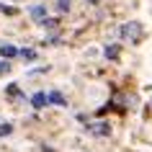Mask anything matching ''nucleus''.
Here are the masks:
<instances>
[{
  "mask_svg": "<svg viewBox=\"0 0 152 152\" xmlns=\"http://www.w3.org/2000/svg\"><path fill=\"white\" fill-rule=\"evenodd\" d=\"M119 34H121V39H126V41H139L144 36V28H142V23H137V21H132V23H124L119 28Z\"/></svg>",
  "mask_w": 152,
  "mask_h": 152,
  "instance_id": "nucleus-1",
  "label": "nucleus"
},
{
  "mask_svg": "<svg viewBox=\"0 0 152 152\" xmlns=\"http://www.w3.org/2000/svg\"><path fill=\"white\" fill-rule=\"evenodd\" d=\"M0 57H3V59L18 57V47H13V44H0Z\"/></svg>",
  "mask_w": 152,
  "mask_h": 152,
  "instance_id": "nucleus-2",
  "label": "nucleus"
},
{
  "mask_svg": "<svg viewBox=\"0 0 152 152\" xmlns=\"http://www.w3.org/2000/svg\"><path fill=\"white\" fill-rule=\"evenodd\" d=\"M28 13H31L34 21H44V18H47V8H44V5H31Z\"/></svg>",
  "mask_w": 152,
  "mask_h": 152,
  "instance_id": "nucleus-3",
  "label": "nucleus"
},
{
  "mask_svg": "<svg viewBox=\"0 0 152 152\" xmlns=\"http://www.w3.org/2000/svg\"><path fill=\"white\" fill-rule=\"evenodd\" d=\"M47 103H49V101H47V96H44V93H36V96H31V106H34V108H44Z\"/></svg>",
  "mask_w": 152,
  "mask_h": 152,
  "instance_id": "nucleus-4",
  "label": "nucleus"
},
{
  "mask_svg": "<svg viewBox=\"0 0 152 152\" xmlns=\"http://www.w3.org/2000/svg\"><path fill=\"white\" fill-rule=\"evenodd\" d=\"M47 101H49V103H57V106H64V103H67V101H64V96H62V93H57V90H52V93H49Z\"/></svg>",
  "mask_w": 152,
  "mask_h": 152,
  "instance_id": "nucleus-5",
  "label": "nucleus"
},
{
  "mask_svg": "<svg viewBox=\"0 0 152 152\" xmlns=\"http://www.w3.org/2000/svg\"><path fill=\"white\" fill-rule=\"evenodd\" d=\"M90 132H93V134H108V132H111V129H108V124H103V121H98V124H93V126H90Z\"/></svg>",
  "mask_w": 152,
  "mask_h": 152,
  "instance_id": "nucleus-6",
  "label": "nucleus"
},
{
  "mask_svg": "<svg viewBox=\"0 0 152 152\" xmlns=\"http://www.w3.org/2000/svg\"><path fill=\"white\" fill-rule=\"evenodd\" d=\"M106 57H108V59H116V57H119V44H108V47H106Z\"/></svg>",
  "mask_w": 152,
  "mask_h": 152,
  "instance_id": "nucleus-7",
  "label": "nucleus"
},
{
  "mask_svg": "<svg viewBox=\"0 0 152 152\" xmlns=\"http://www.w3.org/2000/svg\"><path fill=\"white\" fill-rule=\"evenodd\" d=\"M70 5H72V0H57V8L62 10V13H67V10H70Z\"/></svg>",
  "mask_w": 152,
  "mask_h": 152,
  "instance_id": "nucleus-8",
  "label": "nucleus"
},
{
  "mask_svg": "<svg viewBox=\"0 0 152 152\" xmlns=\"http://www.w3.org/2000/svg\"><path fill=\"white\" fill-rule=\"evenodd\" d=\"M41 26H44V28H57V18H44V21H41Z\"/></svg>",
  "mask_w": 152,
  "mask_h": 152,
  "instance_id": "nucleus-9",
  "label": "nucleus"
},
{
  "mask_svg": "<svg viewBox=\"0 0 152 152\" xmlns=\"http://www.w3.org/2000/svg\"><path fill=\"white\" fill-rule=\"evenodd\" d=\"M13 132V124H0V137H8Z\"/></svg>",
  "mask_w": 152,
  "mask_h": 152,
  "instance_id": "nucleus-10",
  "label": "nucleus"
},
{
  "mask_svg": "<svg viewBox=\"0 0 152 152\" xmlns=\"http://www.w3.org/2000/svg\"><path fill=\"white\" fill-rule=\"evenodd\" d=\"M8 96H10V98H21V90H18V85H8Z\"/></svg>",
  "mask_w": 152,
  "mask_h": 152,
  "instance_id": "nucleus-11",
  "label": "nucleus"
},
{
  "mask_svg": "<svg viewBox=\"0 0 152 152\" xmlns=\"http://www.w3.org/2000/svg\"><path fill=\"white\" fill-rule=\"evenodd\" d=\"M18 54L23 57V59H34V57H36V52H34V49H23V52H18Z\"/></svg>",
  "mask_w": 152,
  "mask_h": 152,
  "instance_id": "nucleus-12",
  "label": "nucleus"
},
{
  "mask_svg": "<svg viewBox=\"0 0 152 152\" xmlns=\"http://www.w3.org/2000/svg\"><path fill=\"white\" fill-rule=\"evenodd\" d=\"M5 72H10V62H8V59L0 62V75H5Z\"/></svg>",
  "mask_w": 152,
  "mask_h": 152,
  "instance_id": "nucleus-13",
  "label": "nucleus"
},
{
  "mask_svg": "<svg viewBox=\"0 0 152 152\" xmlns=\"http://www.w3.org/2000/svg\"><path fill=\"white\" fill-rule=\"evenodd\" d=\"M88 3H90V5H98V3H101V0H88Z\"/></svg>",
  "mask_w": 152,
  "mask_h": 152,
  "instance_id": "nucleus-14",
  "label": "nucleus"
}]
</instances>
